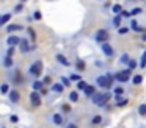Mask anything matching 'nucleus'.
Instances as JSON below:
<instances>
[{
	"instance_id": "46",
	"label": "nucleus",
	"mask_w": 146,
	"mask_h": 128,
	"mask_svg": "<svg viewBox=\"0 0 146 128\" xmlns=\"http://www.w3.org/2000/svg\"><path fill=\"white\" fill-rule=\"evenodd\" d=\"M42 83L44 84H52V78L49 77V75H46V77L42 78Z\"/></svg>"
},
{
	"instance_id": "44",
	"label": "nucleus",
	"mask_w": 146,
	"mask_h": 128,
	"mask_svg": "<svg viewBox=\"0 0 146 128\" xmlns=\"http://www.w3.org/2000/svg\"><path fill=\"white\" fill-rule=\"evenodd\" d=\"M61 111L66 112V114H69V112H71V106L68 105V103H63V105H61Z\"/></svg>"
},
{
	"instance_id": "33",
	"label": "nucleus",
	"mask_w": 146,
	"mask_h": 128,
	"mask_svg": "<svg viewBox=\"0 0 146 128\" xmlns=\"http://www.w3.org/2000/svg\"><path fill=\"white\" fill-rule=\"evenodd\" d=\"M24 8H25V6H24V3H22V2H19L16 6H14V9H13V14H21V12L24 11Z\"/></svg>"
},
{
	"instance_id": "24",
	"label": "nucleus",
	"mask_w": 146,
	"mask_h": 128,
	"mask_svg": "<svg viewBox=\"0 0 146 128\" xmlns=\"http://www.w3.org/2000/svg\"><path fill=\"white\" fill-rule=\"evenodd\" d=\"M11 89H13V87H11L10 83H7V81L2 83V84H0V95H8Z\"/></svg>"
},
{
	"instance_id": "40",
	"label": "nucleus",
	"mask_w": 146,
	"mask_h": 128,
	"mask_svg": "<svg viewBox=\"0 0 146 128\" xmlns=\"http://www.w3.org/2000/svg\"><path fill=\"white\" fill-rule=\"evenodd\" d=\"M138 66H140L141 69H145V67H146V50L143 52L141 58H140V62H138Z\"/></svg>"
},
{
	"instance_id": "27",
	"label": "nucleus",
	"mask_w": 146,
	"mask_h": 128,
	"mask_svg": "<svg viewBox=\"0 0 146 128\" xmlns=\"http://www.w3.org/2000/svg\"><path fill=\"white\" fill-rule=\"evenodd\" d=\"M132 84L133 86H140V84L143 83V75H140V74H135V75H132Z\"/></svg>"
},
{
	"instance_id": "31",
	"label": "nucleus",
	"mask_w": 146,
	"mask_h": 128,
	"mask_svg": "<svg viewBox=\"0 0 146 128\" xmlns=\"http://www.w3.org/2000/svg\"><path fill=\"white\" fill-rule=\"evenodd\" d=\"M60 81H61V84H63L64 87H69L71 83H72V81L69 80V77H66V75H60Z\"/></svg>"
},
{
	"instance_id": "50",
	"label": "nucleus",
	"mask_w": 146,
	"mask_h": 128,
	"mask_svg": "<svg viewBox=\"0 0 146 128\" xmlns=\"http://www.w3.org/2000/svg\"><path fill=\"white\" fill-rule=\"evenodd\" d=\"M0 128H7V127H5V125H3V123H0Z\"/></svg>"
},
{
	"instance_id": "6",
	"label": "nucleus",
	"mask_w": 146,
	"mask_h": 128,
	"mask_svg": "<svg viewBox=\"0 0 146 128\" xmlns=\"http://www.w3.org/2000/svg\"><path fill=\"white\" fill-rule=\"evenodd\" d=\"M115 75V80L119 81V83H127L129 80H132V70L130 69H123V70H118Z\"/></svg>"
},
{
	"instance_id": "22",
	"label": "nucleus",
	"mask_w": 146,
	"mask_h": 128,
	"mask_svg": "<svg viewBox=\"0 0 146 128\" xmlns=\"http://www.w3.org/2000/svg\"><path fill=\"white\" fill-rule=\"evenodd\" d=\"M68 100H69V103H79L80 97H79V91L74 89L69 92V95H68Z\"/></svg>"
},
{
	"instance_id": "2",
	"label": "nucleus",
	"mask_w": 146,
	"mask_h": 128,
	"mask_svg": "<svg viewBox=\"0 0 146 128\" xmlns=\"http://www.w3.org/2000/svg\"><path fill=\"white\" fill-rule=\"evenodd\" d=\"M42 69H44V62H42L41 59H36V61H33L32 64L29 66L27 74H29V77L32 78V80H39L41 75H42Z\"/></svg>"
},
{
	"instance_id": "25",
	"label": "nucleus",
	"mask_w": 146,
	"mask_h": 128,
	"mask_svg": "<svg viewBox=\"0 0 146 128\" xmlns=\"http://www.w3.org/2000/svg\"><path fill=\"white\" fill-rule=\"evenodd\" d=\"M27 34H29V39H30V42H33L35 44L36 42V31L33 30V27H27Z\"/></svg>"
},
{
	"instance_id": "39",
	"label": "nucleus",
	"mask_w": 146,
	"mask_h": 128,
	"mask_svg": "<svg viewBox=\"0 0 146 128\" xmlns=\"http://www.w3.org/2000/svg\"><path fill=\"white\" fill-rule=\"evenodd\" d=\"M14 53H16V47H7V50H5V56H11V58H13Z\"/></svg>"
},
{
	"instance_id": "38",
	"label": "nucleus",
	"mask_w": 146,
	"mask_h": 128,
	"mask_svg": "<svg viewBox=\"0 0 146 128\" xmlns=\"http://www.w3.org/2000/svg\"><path fill=\"white\" fill-rule=\"evenodd\" d=\"M124 94V87L123 86H115L113 87V95H123Z\"/></svg>"
},
{
	"instance_id": "26",
	"label": "nucleus",
	"mask_w": 146,
	"mask_h": 128,
	"mask_svg": "<svg viewBox=\"0 0 146 128\" xmlns=\"http://www.w3.org/2000/svg\"><path fill=\"white\" fill-rule=\"evenodd\" d=\"M102 120H104V117H102L101 114H94L91 117V125H93V127H98V125L102 123Z\"/></svg>"
},
{
	"instance_id": "11",
	"label": "nucleus",
	"mask_w": 146,
	"mask_h": 128,
	"mask_svg": "<svg viewBox=\"0 0 146 128\" xmlns=\"http://www.w3.org/2000/svg\"><path fill=\"white\" fill-rule=\"evenodd\" d=\"M101 50H102V55H104L105 58H111V56L115 55V49L108 44V41L104 44H101Z\"/></svg>"
},
{
	"instance_id": "45",
	"label": "nucleus",
	"mask_w": 146,
	"mask_h": 128,
	"mask_svg": "<svg viewBox=\"0 0 146 128\" xmlns=\"http://www.w3.org/2000/svg\"><path fill=\"white\" fill-rule=\"evenodd\" d=\"M121 16H123V17H132V14H130V11H127V9H123V11H121Z\"/></svg>"
},
{
	"instance_id": "21",
	"label": "nucleus",
	"mask_w": 146,
	"mask_h": 128,
	"mask_svg": "<svg viewBox=\"0 0 146 128\" xmlns=\"http://www.w3.org/2000/svg\"><path fill=\"white\" fill-rule=\"evenodd\" d=\"M123 19H124V17H123L121 14H116V16H113V19H111V25H113V27L118 30L119 27H123Z\"/></svg>"
},
{
	"instance_id": "30",
	"label": "nucleus",
	"mask_w": 146,
	"mask_h": 128,
	"mask_svg": "<svg viewBox=\"0 0 146 128\" xmlns=\"http://www.w3.org/2000/svg\"><path fill=\"white\" fill-rule=\"evenodd\" d=\"M121 11H123V5H119V3H113V5H111V12H113L115 16L121 14Z\"/></svg>"
},
{
	"instance_id": "42",
	"label": "nucleus",
	"mask_w": 146,
	"mask_h": 128,
	"mask_svg": "<svg viewBox=\"0 0 146 128\" xmlns=\"http://www.w3.org/2000/svg\"><path fill=\"white\" fill-rule=\"evenodd\" d=\"M137 67H138V62H137L135 59H130V61H129V64H127V69L133 70V69H137Z\"/></svg>"
},
{
	"instance_id": "51",
	"label": "nucleus",
	"mask_w": 146,
	"mask_h": 128,
	"mask_svg": "<svg viewBox=\"0 0 146 128\" xmlns=\"http://www.w3.org/2000/svg\"><path fill=\"white\" fill-rule=\"evenodd\" d=\"M127 2H130V3H133V2H135V0H127Z\"/></svg>"
},
{
	"instance_id": "4",
	"label": "nucleus",
	"mask_w": 146,
	"mask_h": 128,
	"mask_svg": "<svg viewBox=\"0 0 146 128\" xmlns=\"http://www.w3.org/2000/svg\"><path fill=\"white\" fill-rule=\"evenodd\" d=\"M33 50H36V44H30L29 37H22V41H21V44H19V52L22 53V55H29Z\"/></svg>"
},
{
	"instance_id": "29",
	"label": "nucleus",
	"mask_w": 146,
	"mask_h": 128,
	"mask_svg": "<svg viewBox=\"0 0 146 128\" xmlns=\"http://www.w3.org/2000/svg\"><path fill=\"white\" fill-rule=\"evenodd\" d=\"M76 69H77V72H83L86 69L85 61H83V59H77L76 61Z\"/></svg>"
},
{
	"instance_id": "34",
	"label": "nucleus",
	"mask_w": 146,
	"mask_h": 128,
	"mask_svg": "<svg viewBox=\"0 0 146 128\" xmlns=\"http://www.w3.org/2000/svg\"><path fill=\"white\" fill-rule=\"evenodd\" d=\"M42 19V14H41V11L39 9H35L33 11V16H32V20H36V22H39Z\"/></svg>"
},
{
	"instance_id": "23",
	"label": "nucleus",
	"mask_w": 146,
	"mask_h": 128,
	"mask_svg": "<svg viewBox=\"0 0 146 128\" xmlns=\"http://www.w3.org/2000/svg\"><path fill=\"white\" fill-rule=\"evenodd\" d=\"M129 27H130V30H133V31H137V33H145V28L143 27H140L138 25V22L135 20V19H133V20H130V24H129Z\"/></svg>"
},
{
	"instance_id": "32",
	"label": "nucleus",
	"mask_w": 146,
	"mask_h": 128,
	"mask_svg": "<svg viewBox=\"0 0 146 128\" xmlns=\"http://www.w3.org/2000/svg\"><path fill=\"white\" fill-rule=\"evenodd\" d=\"M130 56H129V53H123V55H121V58H119V64H129V61H130Z\"/></svg>"
},
{
	"instance_id": "17",
	"label": "nucleus",
	"mask_w": 146,
	"mask_h": 128,
	"mask_svg": "<svg viewBox=\"0 0 146 128\" xmlns=\"http://www.w3.org/2000/svg\"><path fill=\"white\" fill-rule=\"evenodd\" d=\"M2 67L3 69H8V70H11V69H14V61L11 56H3V59H2Z\"/></svg>"
},
{
	"instance_id": "53",
	"label": "nucleus",
	"mask_w": 146,
	"mask_h": 128,
	"mask_svg": "<svg viewBox=\"0 0 146 128\" xmlns=\"http://www.w3.org/2000/svg\"><path fill=\"white\" fill-rule=\"evenodd\" d=\"M140 2H146V0H140Z\"/></svg>"
},
{
	"instance_id": "36",
	"label": "nucleus",
	"mask_w": 146,
	"mask_h": 128,
	"mask_svg": "<svg viewBox=\"0 0 146 128\" xmlns=\"http://www.w3.org/2000/svg\"><path fill=\"white\" fill-rule=\"evenodd\" d=\"M86 86H88V83H86L85 80H80L79 83H77V91H82L83 92V91L86 89Z\"/></svg>"
},
{
	"instance_id": "15",
	"label": "nucleus",
	"mask_w": 146,
	"mask_h": 128,
	"mask_svg": "<svg viewBox=\"0 0 146 128\" xmlns=\"http://www.w3.org/2000/svg\"><path fill=\"white\" fill-rule=\"evenodd\" d=\"M126 105H129V98L123 95H115V106L116 108H124Z\"/></svg>"
},
{
	"instance_id": "52",
	"label": "nucleus",
	"mask_w": 146,
	"mask_h": 128,
	"mask_svg": "<svg viewBox=\"0 0 146 128\" xmlns=\"http://www.w3.org/2000/svg\"><path fill=\"white\" fill-rule=\"evenodd\" d=\"M21 2H22V3H25V2H29V0H21Z\"/></svg>"
},
{
	"instance_id": "19",
	"label": "nucleus",
	"mask_w": 146,
	"mask_h": 128,
	"mask_svg": "<svg viewBox=\"0 0 146 128\" xmlns=\"http://www.w3.org/2000/svg\"><path fill=\"white\" fill-rule=\"evenodd\" d=\"M44 87H46V84L42 83V80H33L32 81V89L36 91V92H41Z\"/></svg>"
},
{
	"instance_id": "37",
	"label": "nucleus",
	"mask_w": 146,
	"mask_h": 128,
	"mask_svg": "<svg viewBox=\"0 0 146 128\" xmlns=\"http://www.w3.org/2000/svg\"><path fill=\"white\" fill-rule=\"evenodd\" d=\"M130 14H132V17H133V16H138V14H143V8H140V6H135V8L130 9Z\"/></svg>"
},
{
	"instance_id": "13",
	"label": "nucleus",
	"mask_w": 146,
	"mask_h": 128,
	"mask_svg": "<svg viewBox=\"0 0 146 128\" xmlns=\"http://www.w3.org/2000/svg\"><path fill=\"white\" fill-rule=\"evenodd\" d=\"M64 89H66V87L61 84V81H58V83H52V84H50V92L55 94V95H61V94L64 92Z\"/></svg>"
},
{
	"instance_id": "28",
	"label": "nucleus",
	"mask_w": 146,
	"mask_h": 128,
	"mask_svg": "<svg viewBox=\"0 0 146 128\" xmlns=\"http://www.w3.org/2000/svg\"><path fill=\"white\" fill-rule=\"evenodd\" d=\"M68 77H69L71 81H76V83H79L80 80H83V77L80 75V72H72V74H69Z\"/></svg>"
},
{
	"instance_id": "12",
	"label": "nucleus",
	"mask_w": 146,
	"mask_h": 128,
	"mask_svg": "<svg viewBox=\"0 0 146 128\" xmlns=\"http://www.w3.org/2000/svg\"><path fill=\"white\" fill-rule=\"evenodd\" d=\"M7 97H8V102L13 103V105H17V103L21 102V92L17 89H11Z\"/></svg>"
},
{
	"instance_id": "9",
	"label": "nucleus",
	"mask_w": 146,
	"mask_h": 128,
	"mask_svg": "<svg viewBox=\"0 0 146 128\" xmlns=\"http://www.w3.org/2000/svg\"><path fill=\"white\" fill-rule=\"evenodd\" d=\"M29 98H30V105L35 106V108H39V106L42 105V95H41V92L32 91V92H30V95H29Z\"/></svg>"
},
{
	"instance_id": "41",
	"label": "nucleus",
	"mask_w": 146,
	"mask_h": 128,
	"mask_svg": "<svg viewBox=\"0 0 146 128\" xmlns=\"http://www.w3.org/2000/svg\"><path fill=\"white\" fill-rule=\"evenodd\" d=\"M8 120H10L11 123L16 125L17 122H19V116H16V114H10V116H8Z\"/></svg>"
},
{
	"instance_id": "7",
	"label": "nucleus",
	"mask_w": 146,
	"mask_h": 128,
	"mask_svg": "<svg viewBox=\"0 0 146 128\" xmlns=\"http://www.w3.org/2000/svg\"><path fill=\"white\" fill-rule=\"evenodd\" d=\"M49 122H50L54 127H63V123H64L63 112H52V114L49 116Z\"/></svg>"
},
{
	"instance_id": "35",
	"label": "nucleus",
	"mask_w": 146,
	"mask_h": 128,
	"mask_svg": "<svg viewBox=\"0 0 146 128\" xmlns=\"http://www.w3.org/2000/svg\"><path fill=\"white\" fill-rule=\"evenodd\" d=\"M129 31H130V27H129V25H127V27H124V25H123V27L118 28V34H119V36H124V34H127Z\"/></svg>"
},
{
	"instance_id": "10",
	"label": "nucleus",
	"mask_w": 146,
	"mask_h": 128,
	"mask_svg": "<svg viewBox=\"0 0 146 128\" xmlns=\"http://www.w3.org/2000/svg\"><path fill=\"white\" fill-rule=\"evenodd\" d=\"M21 41H22V37L17 36V34H8V37L5 39V44H7V47H19Z\"/></svg>"
},
{
	"instance_id": "3",
	"label": "nucleus",
	"mask_w": 146,
	"mask_h": 128,
	"mask_svg": "<svg viewBox=\"0 0 146 128\" xmlns=\"http://www.w3.org/2000/svg\"><path fill=\"white\" fill-rule=\"evenodd\" d=\"M111 100V94L110 91H104V92H96L94 95L91 97V103L94 106H99V108H104L108 102Z\"/></svg>"
},
{
	"instance_id": "5",
	"label": "nucleus",
	"mask_w": 146,
	"mask_h": 128,
	"mask_svg": "<svg viewBox=\"0 0 146 128\" xmlns=\"http://www.w3.org/2000/svg\"><path fill=\"white\" fill-rule=\"evenodd\" d=\"M8 77H10L11 83H14L16 86H21V84H24V81H25V78H24V75L21 74L19 69H11L10 74H8Z\"/></svg>"
},
{
	"instance_id": "8",
	"label": "nucleus",
	"mask_w": 146,
	"mask_h": 128,
	"mask_svg": "<svg viewBox=\"0 0 146 128\" xmlns=\"http://www.w3.org/2000/svg\"><path fill=\"white\" fill-rule=\"evenodd\" d=\"M108 37H110V34H108L107 28H99V30L94 33V41H96V42H99V44L107 42Z\"/></svg>"
},
{
	"instance_id": "49",
	"label": "nucleus",
	"mask_w": 146,
	"mask_h": 128,
	"mask_svg": "<svg viewBox=\"0 0 146 128\" xmlns=\"http://www.w3.org/2000/svg\"><path fill=\"white\" fill-rule=\"evenodd\" d=\"M141 41H143V42H146V31H145V33H141Z\"/></svg>"
},
{
	"instance_id": "16",
	"label": "nucleus",
	"mask_w": 146,
	"mask_h": 128,
	"mask_svg": "<svg viewBox=\"0 0 146 128\" xmlns=\"http://www.w3.org/2000/svg\"><path fill=\"white\" fill-rule=\"evenodd\" d=\"M55 59H57V62L60 66H63V67H69L71 66V61L63 55V53H57V55H55Z\"/></svg>"
},
{
	"instance_id": "1",
	"label": "nucleus",
	"mask_w": 146,
	"mask_h": 128,
	"mask_svg": "<svg viewBox=\"0 0 146 128\" xmlns=\"http://www.w3.org/2000/svg\"><path fill=\"white\" fill-rule=\"evenodd\" d=\"M113 81H115L113 74H101L96 77V86L99 89L110 91V89H113Z\"/></svg>"
},
{
	"instance_id": "14",
	"label": "nucleus",
	"mask_w": 146,
	"mask_h": 128,
	"mask_svg": "<svg viewBox=\"0 0 146 128\" xmlns=\"http://www.w3.org/2000/svg\"><path fill=\"white\" fill-rule=\"evenodd\" d=\"M5 30H7L8 34H14V33H17V31H22L24 27L21 24H8L7 27H5Z\"/></svg>"
},
{
	"instance_id": "43",
	"label": "nucleus",
	"mask_w": 146,
	"mask_h": 128,
	"mask_svg": "<svg viewBox=\"0 0 146 128\" xmlns=\"http://www.w3.org/2000/svg\"><path fill=\"white\" fill-rule=\"evenodd\" d=\"M138 114L140 116H146V103H141L138 106Z\"/></svg>"
},
{
	"instance_id": "47",
	"label": "nucleus",
	"mask_w": 146,
	"mask_h": 128,
	"mask_svg": "<svg viewBox=\"0 0 146 128\" xmlns=\"http://www.w3.org/2000/svg\"><path fill=\"white\" fill-rule=\"evenodd\" d=\"M64 128H79V125L74 123V122H69V123H66V127Z\"/></svg>"
},
{
	"instance_id": "20",
	"label": "nucleus",
	"mask_w": 146,
	"mask_h": 128,
	"mask_svg": "<svg viewBox=\"0 0 146 128\" xmlns=\"http://www.w3.org/2000/svg\"><path fill=\"white\" fill-rule=\"evenodd\" d=\"M11 17H13V12H3V14H0V28L3 27V25H7L11 20Z\"/></svg>"
},
{
	"instance_id": "48",
	"label": "nucleus",
	"mask_w": 146,
	"mask_h": 128,
	"mask_svg": "<svg viewBox=\"0 0 146 128\" xmlns=\"http://www.w3.org/2000/svg\"><path fill=\"white\" fill-rule=\"evenodd\" d=\"M49 91H50V89H46V87H44V89H42V91H41V95H46V94H47V92H49Z\"/></svg>"
},
{
	"instance_id": "18",
	"label": "nucleus",
	"mask_w": 146,
	"mask_h": 128,
	"mask_svg": "<svg viewBox=\"0 0 146 128\" xmlns=\"http://www.w3.org/2000/svg\"><path fill=\"white\" fill-rule=\"evenodd\" d=\"M96 92H98V86H94V84H88V86H86V89L83 91L85 97H88V98H91Z\"/></svg>"
}]
</instances>
